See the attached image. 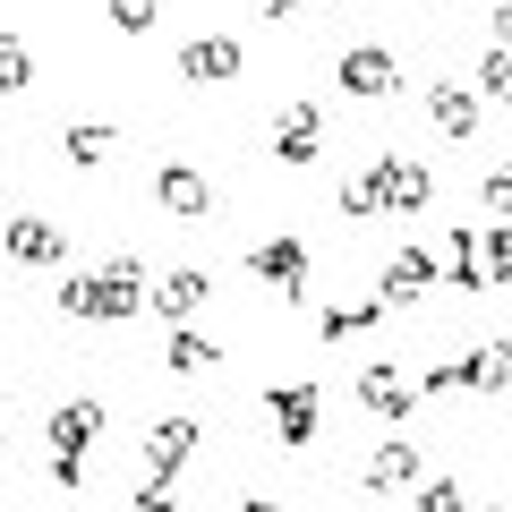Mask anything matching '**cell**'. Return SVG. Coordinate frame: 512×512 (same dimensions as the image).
<instances>
[{
	"label": "cell",
	"instance_id": "obj_1",
	"mask_svg": "<svg viewBox=\"0 0 512 512\" xmlns=\"http://www.w3.org/2000/svg\"><path fill=\"white\" fill-rule=\"evenodd\" d=\"M427 197H436V171H427V163H410V154H376V163L342 188V214H419Z\"/></svg>",
	"mask_w": 512,
	"mask_h": 512
},
{
	"label": "cell",
	"instance_id": "obj_2",
	"mask_svg": "<svg viewBox=\"0 0 512 512\" xmlns=\"http://www.w3.org/2000/svg\"><path fill=\"white\" fill-rule=\"evenodd\" d=\"M137 299H146V274H137V256H111L103 274H69V282H60V308H69V316H103V325L137 316Z\"/></svg>",
	"mask_w": 512,
	"mask_h": 512
},
{
	"label": "cell",
	"instance_id": "obj_3",
	"mask_svg": "<svg viewBox=\"0 0 512 512\" xmlns=\"http://www.w3.org/2000/svg\"><path fill=\"white\" fill-rule=\"evenodd\" d=\"M94 436H103V402H60L52 410V478H60V487L86 478V444Z\"/></svg>",
	"mask_w": 512,
	"mask_h": 512
},
{
	"label": "cell",
	"instance_id": "obj_4",
	"mask_svg": "<svg viewBox=\"0 0 512 512\" xmlns=\"http://www.w3.org/2000/svg\"><path fill=\"white\" fill-rule=\"evenodd\" d=\"M0 256L9 265H69V231L43 222V214H9L0 222Z\"/></svg>",
	"mask_w": 512,
	"mask_h": 512
},
{
	"label": "cell",
	"instance_id": "obj_5",
	"mask_svg": "<svg viewBox=\"0 0 512 512\" xmlns=\"http://www.w3.org/2000/svg\"><path fill=\"white\" fill-rule=\"evenodd\" d=\"M248 274L265 282L274 299H299V291H308V239H291V231H282V239H265V248L248 256Z\"/></svg>",
	"mask_w": 512,
	"mask_h": 512
},
{
	"label": "cell",
	"instance_id": "obj_6",
	"mask_svg": "<svg viewBox=\"0 0 512 512\" xmlns=\"http://www.w3.org/2000/svg\"><path fill=\"white\" fill-rule=\"evenodd\" d=\"M197 444H205V419H197V410H171V419H154V427H146V470H154V478H171L188 453H197Z\"/></svg>",
	"mask_w": 512,
	"mask_h": 512
},
{
	"label": "cell",
	"instance_id": "obj_7",
	"mask_svg": "<svg viewBox=\"0 0 512 512\" xmlns=\"http://www.w3.org/2000/svg\"><path fill=\"white\" fill-rule=\"evenodd\" d=\"M393 86H402V60L384 52V43H350V52H342V94H367V103H384Z\"/></svg>",
	"mask_w": 512,
	"mask_h": 512
},
{
	"label": "cell",
	"instance_id": "obj_8",
	"mask_svg": "<svg viewBox=\"0 0 512 512\" xmlns=\"http://www.w3.org/2000/svg\"><path fill=\"white\" fill-rule=\"evenodd\" d=\"M274 154L282 163H316V154H325V111L316 103H282L274 111Z\"/></svg>",
	"mask_w": 512,
	"mask_h": 512
},
{
	"label": "cell",
	"instance_id": "obj_9",
	"mask_svg": "<svg viewBox=\"0 0 512 512\" xmlns=\"http://www.w3.org/2000/svg\"><path fill=\"white\" fill-rule=\"evenodd\" d=\"M154 197H163V214H180V222H205V214H214V180L188 171V163H163V171H154Z\"/></svg>",
	"mask_w": 512,
	"mask_h": 512
},
{
	"label": "cell",
	"instance_id": "obj_10",
	"mask_svg": "<svg viewBox=\"0 0 512 512\" xmlns=\"http://www.w3.org/2000/svg\"><path fill=\"white\" fill-rule=\"evenodd\" d=\"M453 393H495V384H512V342H478V350H453Z\"/></svg>",
	"mask_w": 512,
	"mask_h": 512
},
{
	"label": "cell",
	"instance_id": "obj_11",
	"mask_svg": "<svg viewBox=\"0 0 512 512\" xmlns=\"http://www.w3.org/2000/svg\"><path fill=\"white\" fill-rule=\"evenodd\" d=\"M265 410H274V436H282V444H308L325 393H316V384H282V393H265Z\"/></svg>",
	"mask_w": 512,
	"mask_h": 512
},
{
	"label": "cell",
	"instance_id": "obj_12",
	"mask_svg": "<svg viewBox=\"0 0 512 512\" xmlns=\"http://www.w3.org/2000/svg\"><path fill=\"white\" fill-rule=\"evenodd\" d=\"M359 402L376 410V419H410V410H419L427 393L402 376V367H367V376H359Z\"/></svg>",
	"mask_w": 512,
	"mask_h": 512
},
{
	"label": "cell",
	"instance_id": "obj_13",
	"mask_svg": "<svg viewBox=\"0 0 512 512\" xmlns=\"http://www.w3.org/2000/svg\"><path fill=\"white\" fill-rule=\"evenodd\" d=\"M180 77H197V86L239 77V43H231V35H197V43H180Z\"/></svg>",
	"mask_w": 512,
	"mask_h": 512
},
{
	"label": "cell",
	"instance_id": "obj_14",
	"mask_svg": "<svg viewBox=\"0 0 512 512\" xmlns=\"http://www.w3.org/2000/svg\"><path fill=\"white\" fill-rule=\"evenodd\" d=\"M427 282H436V256H427V248H402V256H393V265H384V308H410V299H427Z\"/></svg>",
	"mask_w": 512,
	"mask_h": 512
},
{
	"label": "cell",
	"instance_id": "obj_15",
	"mask_svg": "<svg viewBox=\"0 0 512 512\" xmlns=\"http://www.w3.org/2000/svg\"><path fill=\"white\" fill-rule=\"evenodd\" d=\"M427 120H436L444 137H478V94L453 86V77H436V86H427Z\"/></svg>",
	"mask_w": 512,
	"mask_h": 512
},
{
	"label": "cell",
	"instance_id": "obj_16",
	"mask_svg": "<svg viewBox=\"0 0 512 512\" xmlns=\"http://www.w3.org/2000/svg\"><path fill=\"white\" fill-rule=\"evenodd\" d=\"M205 291H214V282H205V265H171V274L154 282L163 316H197V308H205Z\"/></svg>",
	"mask_w": 512,
	"mask_h": 512
},
{
	"label": "cell",
	"instance_id": "obj_17",
	"mask_svg": "<svg viewBox=\"0 0 512 512\" xmlns=\"http://www.w3.org/2000/svg\"><path fill=\"white\" fill-rule=\"evenodd\" d=\"M111 137H120V128H103V120H77V128H60V154H69L77 171H103V163H111Z\"/></svg>",
	"mask_w": 512,
	"mask_h": 512
},
{
	"label": "cell",
	"instance_id": "obj_18",
	"mask_svg": "<svg viewBox=\"0 0 512 512\" xmlns=\"http://www.w3.org/2000/svg\"><path fill=\"white\" fill-rule=\"evenodd\" d=\"M444 282H461V291L487 282V248H478V231H453V239H444Z\"/></svg>",
	"mask_w": 512,
	"mask_h": 512
},
{
	"label": "cell",
	"instance_id": "obj_19",
	"mask_svg": "<svg viewBox=\"0 0 512 512\" xmlns=\"http://www.w3.org/2000/svg\"><path fill=\"white\" fill-rule=\"evenodd\" d=\"M367 487H419V453H410V444H384V453L367 461Z\"/></svg>",
	"mask_w": 512,
	"mask_h": 512
},
{
	"label": "cell",
	"instance_id": "obj_20",
	"mask_svg": "<svg viewBox=\"0 0 512 512\" xmlns=\"http://www.w3.org/2000/svg\"><path fill=\"white\" fill-rule=\"evenodd\" d=\"M163 359H171V376H197V367H214V359H222V342H205V333H188V325H180Z\"/></svg>",
	"mask_w": 512,
	"mask_h": 512
},
{
	"label": "cell",
	"instance_id": "obj_21",
	"mask_svg": "<svg viewBox=\"0 0 512 512\" xmlns=\"http://www.w3.org/2000/svg\"><path fill=\"white\" fill-rule=\"evenodd\" d=\"M35 86V52H26V35H0V94H26Z\"/></svg>",
	"mask_w": 512,
	"mask_h": 512
},
{
	"label": "cell",
	"instance_id": "obj_22",
	"mask_svg": "<svg viewBox=\"0 0 512 512\" xmlns=\"http://www.w3.org/2000/svg\"><path fill=\"white\" fill-rule=\"evenodd\" d=\"M478 94H487V103H512V52H504V43L478 60Z\"/></svg>",
	"mask_w": 512,
	"mask_h": 512
},
{
	"label": "cell",
	"instance_id": "obj_23",
	"mask_svg": "<svg viewBox=\"0 0 512 512\" xmlns=\"http://www.w3.org/2000/svg\"><path fill=\"white\" fill-rule=\"evenodd\" d=\"M376 316H384V299H376V308H325L316 325H325V342H342V333H367Z\"/></svg>",
	"mask_w": 512,
	"mask_h": 512
},
{
	"label": "cell",
	"instance_id": "obj_24",
	"mask_svg": "<svg viewBox=\"0 0 512 512\" xmlns=\"http://www.w3.org/2000/svg\"><path fill=\"white\" fill-rule=\"evenodd\" d=\"M478 248H487V282H512V222H495Z\"/></svg>",
	"mask_w": 512,
	"mask_h": 512
},
{
	"label": "cell",
	"instance_id": "obj_25",
	"mask_svg": "<svg viewBox=\"0 0 512 512\" xmlns=\"http://www.w3.org/2000/svg\"><path fill=\"white\" fill-rule=\"evenodd\" d=\"M154 9H163V0H111V26H120V35H146Z\"/></svg>",
	"mask_w": 512,
	"mask_h": 512
},
{
	"label": "cell",
	"instance_id": "obj_26",
	"mask_svg": "<svg viewBox=\"0 0 512 512\" xmlns=\"http://www.w3.org/2000/svg\"><path fill=\"white\" fill-rule=\"evenodd\" d=\"M137 512H180V495H171V478H137Z\"/></svg>",
	"mask_w": 512,
	"mask_h": 512
},
{
	"label": "cell",
	"instance_id": "obj_27",
	"mask_svg": "<svg viewBox=\"0 0 512 512\" xmlns=\"http://www.w3.org/2000/svg\"><path fill=\"white\" fill-rule=\"evenodd\" d=\"M478 205H495V214H512V163H495L487 180H478Z\"/></svg>",
	"mask_w": 512,
	"mask_h": 512
},
{
	"label": "cell",
	"instance_id": "obj_28",
	"mask_svg": "<svg viewBox=\"0 0 512 512\" xmlns=\"http://www.w3.org/2000/svg\"><path fill=\"white\" fill-rule=\"evenodd\" d=\"M419 512H461V487L453 478H419Z\"/></svg>",
	"mask_w": 512,
	"mask_h": 512
},
{
	"label": "cell",
	"instance_id": "obj_29",
	"mask_svg": "<svg viewBox=\"0 0 512 512\" xmlns=\"http://www.w3.org/2000/svg\"><path fill=\"white\" fill-rule=\"evenodd\" d=\"M495 43L512 52V0H495Z\"/></svg>",
	"mask_w": 512,
	"mask_h": 512
},
{
	"label": "cell",
	"instance_id": "obj_30",
	"mask_svg": "<svg viewBox=\"0 0 512 512\" xmlns=\"http://www.w3.org/2000/svg\"><path fill=\"white\" fill-rule=\"evenodd\" d=\"M291 9H308V0H265V18H291Z\"/></svg>",
	"mask_w": 512,
	"mask_h": 512
},
{
	"label": "cell",
	"instance_id": "obj_31",
	"mask_svg": "<svg viewBox=\"0 0 512 512\" xmlns=\"http://www.w3.org/2000/svg\"><path fill=\"white\" fill-rule=\"evenodd\" d=\"M239 512H274V495H248V504H239Z\"/></svg>",
	"mask_w": 512,
	"mask_h": 512
}]
</instances>
